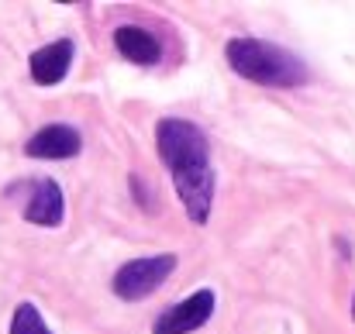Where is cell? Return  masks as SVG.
Returning a JSON list of instances; mask_svg holds the SVG:
<instances>
[{
    "instance_id": "1",
    "label": "cell",
    "mask_w": 355,
    "mask_h": 334,
    "mask_svg": "<svg viewBox=\"0 0 355 334\" xmlns=\"http://www.w3.org/2000/svg\"><path fill=\"white\" fill-rule=\"evenodd\" d=\"M155 145L162 166L173 173V186L187 207L193 224H207L214 204V166H211V141L207 134L183 117H162L155 124Z\"/></svg>"
},
{
    "instance_id": "2",
    "label": "cell",
    "mask_w": 355,
    "mask_h": 334,
    "mask_svg": "<svg viewBox=\"0 0 355 334\" xmlns=\"http://www.w3.org/2000/svg\"><path fill=\"white\" fill-rule=\"evenodd\" d=\"M225 55H228V62H232V69L238 76H245L252 83H262V87H304L311 80L307 66L293 52H286L272 42L232 38L225 45Z\"/></svg>"
},
{
    "instance_id": "3",
    "label": "cell",
    "mask_w": 355,
    "mask_h": 334,
    "mask_svg": "<svg viewBox=\"0 0 355 334\" xmlns=\"http://www.w3.org/2000/svg\"><path fill=\"white\" fill-rule=\"evenodd\" d=\"M173 269H176V255H152V258L124 262L114 276V293L121 300H145L169 279Z\"/></svg>"
},
{
    "instance_id": "4",
    "label": "cell",
    "mask_w": 355,
    "mask_h": 334,
    "mask_svg": "<svg viewBox=\"0 0 355 334\" xmlns=\"http://www.w3.org/2000/svg\"><path fill=\"white\" fill-rule=\"evenodd\" d=\"M211 314H214V290H197L183 304L162 310L159 321L152 324V334H190L204 328L211 321Z\"/></svg>"
},
{
    "instance_id": "5",
    "label": "cell",
    "mask_w": 355,
    "mask_h": 334,
    "mask_svg": "<svg viewBox=\"0 0 355 334\" xmlns=\"http://www.w3.org/2000/svg\"><path fill=\"white\" fill-rule=\"evenodd\" d=\"M80 148H83V138L69 124H45L24 141V155L31 159H73L80 155Z\"/></svg>"
},
{
    "instance_id": "6",
    "label": "cell",
    "mask_w": 355,
    "mask_h": 334,
    "mask_svg": "<svg viewBox=\"0 0 355 334\" xmlns=\"http://www.w3.org/2000/svg\"><path fill=\"white\" fill-rule=\"evenodd\" d=\"M66 200L55 179H31L28 183V200H24V221L38 227H55L62 224Z\"/></svg>"
},
{
    "instance_id": "7",
    "label": "cell",
    "mask_w": 355,
    "mask_h": 334,
    "mask_svg": "<svg viewBox=\"0 0 355 334\" xmlns=\"http://www.w3.org/2000/svg\"><path fill=\"white\" fill-rule=\"evenodd\" d=\"M69 66H73V42L69 38H59V42L31 52V59H28V73H31V80L38 87L62 83L66 73H69Z\"/></svg>"
},
{
    "instance_id": "8",
    "label": "cell",
    "mask_w": 355,
    "mask_h": 334,
    "mask_svg": "<svg viewBox=\"0 0 355 334\" xmlns=\"http://www.w3.org/2000/svg\"><path fill=\"white\" fill-rule=\"evenodd\" d=\"M114 45H118L121 55L128 62H135V66H155L162 59V49H159L155 35H148L138 24H121L114 31Z\"/></svg>"
},
{
    "instance_id": "9",
    "label": "cell",
    "mask_w": 355,
    "mask_h": 334,
    "mask_svg": "<svg viewBox=\"0 0 355 334\" xmlns=\"http://www.w3.org/2000/svg\"><path fill=\"white\" fill-rule=\"evenodd\" d=\"M10 334H52V331L45 328V321H42L35 304H21L14 310V317H10Z\"/></svg>"
},
{
    "instance_id": "10",
    "label": "cell",
    "mask_w": 355,
    "mask_h": 334,
    "mask_svg": "<svg viewBox=\"0 0 355 334\" xmlns=\"http://www.w3.org/2000/svg\"><path fill=\"white\" fill-rule=\"evenodd\" d=\"M352 321H355V297H352Z\"/></svg>"
}]
</instances>
